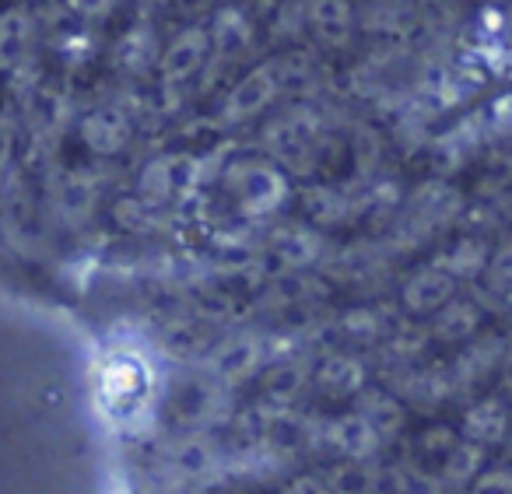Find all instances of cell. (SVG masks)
<instances>
[{
    "mask_svg": "<svg viewBox=\"0 0 512 494\" xmlns=\"http://www.w3.org/2000/svg\"><path fill=\"white\" fill-rule=\"evenodd\" d=\"M211 53V39H207V29H183L162 53V71L165 78L183 81L190 78L193 71H200L204 57Z\"/></svg>",
    "mask_w": 512,
    "mask_h": 494,
    "instance_id": "1",
    "label": "cell"
},
{
    "mask_svg": "<svg viewBox=\"0 0 512 494\" xmlns=\"http://www.w3.org/2000/svg\"><path fill=\"white\" fill-rule=\"evenodd\" d=\"M274 92H278V81H274V71H267V67H256L253 74H246V78L235 85V92L228 95V116H253L256 109H264L267 102L274 99Z\"/></svg>",
    "mask_w": 512,
    "mask_h": 494,
    "instance_id": "3",
    "label": "cell"
},
{
    "mask_svg": "<svg viewBox=\"0 0 512 494\" xmlns=\"http://www.w3.org/2000/svg\"><path fill=\"white\" fill-rule=\"evenodd\" d=\"M32 43V18L25 8L0 11V64L15 67L29 53Z\"/></svg>",
    "mask_w": 512,
    "mask_h": 494,
    "instance_id": "4",
    "label": "cell"
},
{
    "mask_svg": "<svg viewBox=\"0 0 512 494\" xmlns=\"http://www.w3.org/2000/svg\"><path fill=\"white\" fill-rule=\"evenodd\" d=\"M239 197H242V204L249 207V211H260V207H271L274 200L281 197V179L274 176L271 169H246V176L239 179Z\"/></svg>",
    "mask_w": 512,
    "mask_h": 494,
    "instance_id": "6",
    "label": "cell"
},
{
    "mask_svg": "<svg viewBox=\"0 0 512 494\" xmlns=\"http://www.w3.org/2000/svg\"><path fill=\"white\" fill-rule=\"evenodd\" d=\"M67 4H71V11L81 18H102L113 11L116 0H67Z\"/></svg>",
    "mask_w": 512,
    "mask_h": 494,
    "instance_id": "7",
    "label": "cell"
},
{
    "mask_svg": "<svg viewBox=\"0 0 512 494\" xmlns=\"http://www.w3.org/2000/svg\"><path fill=\"white\" fill-rule=\"evenodd\" d=\"M207 39H211L214 53H221V57H235V53H242L249 43V22L242 18V11L221 8L218 15H214L211 29H207Z\"/></svg>",
    "mask_w": 512,
    "mask_h": 494,
    "instance_id": "5",
    "label": "cell"
},
{
    "mask_svg": "<svg viewBox=\"0 0 512 494\" xmlns=\"http://www.w3.org/2000/svg\"><path fill=\"white\" fill-rule=\"evenodd\" d=\"M306 18H309V29L330 46L348 43L351 25H355V11H351L348 0H309Z\"/></svg>",
    "mask_w": 512,
    "mask_h": 494,
    "instance_id": "2",
    "label": "cell"
}]
</instances>
